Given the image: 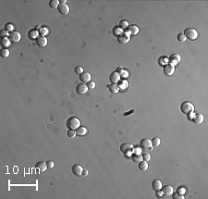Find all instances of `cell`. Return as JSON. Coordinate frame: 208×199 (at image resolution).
<instances>
[{
	"instance_id": "1",
	"label": "cell",
	"mask_w": 208,
	"mask_h": 199,
	"mask_svg": "<svg viewBox=\"0 0 208 199\" xmlns=\"http://www.w3.org/2000/svg\"><path fill=\"white\" fill-rule=\"evenodd\" d=\"M80 119L76 117H70L66 122V126L68 130H77L80 127Z\"/></svg>"
},
{
	"instance_id": "2",
	"label": "cell",
	"mask_w": 208,
	"mask_h": 199,
	"mask_svg": "<svg viewBox=\"0 0 208 199\" xmlns=\"http://www.w3.org/2000/svg\"><path fill=\"white\" fill-rule=\"evenodd\" d=\"M183 34L185 35L186 39H189V40H191V41H193V40H195L198 37V32L193 28L185 29Z\"/></svg>"
},
{
	"instance_id": "3",
	"label": "cell",
	"mask_w": 208,
	"mask_h": 199,
	"mask_svg": "<svg viewBox=\"0 0 208 199\" xmlns=\"http://www.w3.org/2000/svg\"><path fill=\"white\" fill-rule=\"evenodd\" d=\"M180 110L183 114H189L194 110V106L189 101H184L181 105H180Z\"/></svg>"
},
{
	"instance_id": "4",
	"label": "cell",
	"mask_w": 208,
	"mask_h": 199,
	"mask_svg": "<svg viewBox=\"0 0 208 199\" xmlns=\"http://www.w3.org/2000/svg\"><path fill=\"white\" fill-rule=\"evenodd\" d=\"M161 193H162L164 197H169L173 193V187L171 185H165L164 187L162 186L161 188Z\"/></svg>"
},
{
	"instance_id": "5",
	"label": "cell",
	"mask_w": 208,
	"mask_h": 199,
	"mask_svg": "<svg viewBox=\"0 0 208 199\" xmlns=\"http://www.w3.org/2000/svg\"><path fill=\"white\" fill-rule=\"evenodd\" d=\"M130 39H131V36H130V34L127 33V32H122L120 35L117 36V42H118L119 44H122V45L127 44L130 41Z\"/></svg>"
},
{
	"instance_id": "6",
	"label": "cell",
	"mask_w": 208,
	"mask_h": 199,
	"mask_svg": "<svg viewBox=\"0 0 208 199\" xmlns=\"http://www.w3.org/2000/svg\"><path fill=\"white\" fill-rule=\"evenodd\" d=\"M163 71L166 76H171L175 72V67L171 64H166L163 68Z\"/></svg>"
},
{
	"instance_id": "7",
	"label": "cell",
	"mask_w": 208,
	"mask_h": 199,
	"mask_svg": "<svg viewBox=\"0 0 208 199\" xmlns=\"http://www.w3.org/2000/svg\"><path fill=\"white\" fill-rule=\"evenodd\" d=\"M76 92L79 95H85L88 92V86L85 84H80L76 86Z\"/></svg>"
},
{
	"instance_id": "8",
	"label": "cell",
	"mask_w": 208,
	"mask_h": 199,
	"mask_svg": "<svg viewBox=\"0 0 208 199\" xmlns=\"http://www.w3.org/2000/svg\"><path fill=\"white\" fill-rule=\"evenodd\" d=\"M80 81L82 82V84H85V82H89L91 81V74L89 72H86V71H83L82 73L80 74V77H79Z\"/></svg>"
},
{
	"instance_id": "9",
	"label": "cell",
	"mask_w": 208,
	"mask_h": 199,
	"mask_svg": "<svg viewBox=\"0 0 208 199\" xmlns=\"http://www.w3.org/2000/svg\"><path fill=\"white\" fill-rule=\"evenodd\" d=\"M21 39V35L19 32H11L9 34V40L11 42L14 43H18L19 42Z\"/></svg>"
},
{
	"instance_id": "10",
	"label": "cell",
	"mask_w": 208,
	"mask_h": 199,
	"mask_svg": "<svg viewBox=\"0 0 208 199\" xmlns=\"http://www.w3.org/2000/svg\"><path fill=\"white\" fill-rule=\"evenodd\" d=\"M140 146L143 149H148V148H152V141L148 138L142 139L140 142Z\"/></svg>"
},
{
	"instance_id": "11",
	"label": "cell",
	"mask_w": 208,
	"mask_h": 199,
	"mask_svg": "<svg viewBox=\"0 0 208 199\" xmlns=\"http://www.w3.org/2000/svg\"><path fill=\"white\" fill-rule=\"evenodd\" d=\"M57 10L60 14L62 15H68L70 13V8L67 4H59L58 8H57Z\"/></svg>"
},
{
	"instance_id": "12",
	"label": "cell",
	"mask_w": 208,
	"mask_h": 199,
	"mask_svg": "<svg viewBox=\"0 0 208 199\" xmlns=\"http://www.w3.org/2000/svg\"><path fill=\"white\" fill-rule=\"evenodd\" d=\"M133 145L131 144H122L120 145V151L124 154H127L133 150Z\"/></svg>"
},
{
	"instance_id": "13",
	"label": "cell",
	"mask_w": 208,
	"mask_h": 199,
	"mask_svg": "<svg viewBox=\"0 0 208 199\" xmlns=\"http://www.w3.org/2000/svg\"><path fill=\"white\" fill-rule=\"evenodd\" d=\"M109 81L112 84H117L120 81V74H118L117 71H114L110 74L109 76Z\"/></svg>"
},
{
	"instance_id": "14",
	"label": "cell",
	"mask_w": 208,
	"mask_h": 199,
	"mask_svg": "<svg viewBox=\"0 0 208 199\" xmlns=\"http://www.w3.org/2000/svg\"><path fill=\"white\" fill-rule=\"evenodd\" d=\"M169 61H170V64L175 66V65L179 64L180 62V56L179 54H173L169 57Z\"/></svg>"
},
{
	"instance_id": "15",
	"label": "cell",
	"mask_w": 208,
	"mask_h": 199,
	"mask_svg": "<svg viewBox=\"0 0 208 199\" xmlns=\"http://www.w3.org/2000/svg\"><path fill=\"white\" fill-rule=\"evenodd\" d=\"M82 171H83V168L81 165H79V164H76V165H74L72 167V172L76 176H81L82 175Z\"/></svg>"
},
{
	"instance_id": "16",
	"label": "cell",
	"mask_w": 208,
	"mask_h": 199,
	"mask_svg": "<svg viewBox=\"0 0 208 199\" xmlns=\"http://www.w3.org/2000/svg\"><path fill=\"white\" fill-rule=\"evenodd\" d=\"M36 44L37 46H41V47H44L47 45V39L44 36H40L36 39Z\"/></svg>"
},
{
	"instance_id": "17",
	"label": "cell",
	"mask_w": 208,
	"mask_h": 199,
	"mask_svg": "<svg viewBox=\"0 0 208 199\" xmlns=\"http://www.w3.org/2000/svg\"><path fill=\"white\" fill-rule=\"evenodd\" d=\"M192 122H193V123H195V124H201L204 122V115L201 113L195 114L192 118Z\"/></svg>"
},
{
	"instance_id": "18",
	"label": "cell",
	"mask_w": 208,
	"mask_h": 199,
	"mask_svg": "<svg viewBox=\"0 0 208 199\" xmlns=\"http://www.w3.org/2000/svg\"><path fill=\"white\" fill-rule=\"evenodd\" d=\"M162 182H161L160 180H153V182H152V188L155 190V192L159 191L162 188Z\"/></svg>"
},
{
	"instance_id": "19",
	"label": "cell",
	"mask_w": 208,
	"mask_h": 199,
	"mask_svg": "<svg viewBox=\"0 0 208 199\" xmlns=\"http://www.w3.org/2000/svg\"><path fill=\"white\" fill-rule=\"evenodd\" d=\"M128 32H129L130 34H131V35H136V34H138L139 32V28L138 26H136V25H130L129 27H128Z\"/></svg>"
},
{
	"instance_id": "20",
	"label": "cell",
	"mask_w": 208,
	"mask_h": 199,
	"mask_svg": "<svg viewBox=\"0 0 208 199\" xmlns=\"http://www.w3.org/2000/svg\"><path fill=\"white\" fill-rule=\"evenodd\" d=\"M35 167L37 168V169H39V171H41V172H44V171H46V169H47V163H46L44 161H39L37 164L35 165Z\"/></svg>"
},
{
	"instance_id": "21",
	"label": "cell",
	"mask_w": 208,
	"mask_h": 199,
	"mask_svg": "<svg viewBox=\"0 0 208 199\" xmlns=\"http://www.w3.org/2000/svg\"><path fill=\"white\" fill-rule=\"evenodd\" d=\"M108 89L112 94H117L119 92V86L117 84H111L108 86Z\"/></svg>"
},
{
	"instance_id": "22",
	"label": "cell",
	"mask_w": 208,
	"mask_h": 199,
	"mask_svg": "<svg viewBox=\"0 0 208 199\" xmlns=\"http://www.w3.org/2000/svg\"><path fill=\"white\" fill-rule=\"evenodd\" d=\"M139 169L140 171H147V169H148V163H147V161H145V160H142L141 162H139Z\"/></svg>"
},
{
	"instance_id": "23",
	"label": "cell",
	"mask_w": 208,
	"mask_h": 199,
	"mask_svg": "<svg viewBox=\"0 0 208 199\" xmlns=\"http://www.w3.org/2000/svg\"><path fill=\"white\" fill-rule=\"evenodd\" d=\"M76 133L79 136H83V135H85L87 133V129L85 127H83V126H81V127H79L76 130Z\"/></svg>"
},
{
	"instance_id": "24",
	"label": "cell",
	"mask_w": 208,
	"mask_h": 199,
	"mask_svg": "<svg viewBox=\"0 0 208 199\" xmlns=\"http://www.w3.org/2000/svg\"><path fill=\"white\" fill-rule=\"evenodd\" d=\"M131 159H132L135 163H139V162H141L142 160H143V159H142V156L140 155V154H136V153H134L131 156Z\"/></svg>"
},
{
	"instance_id": "25",
	"label": "cell",
	"mask_w": 208,
	"mask_h": 199,
	"mask_svg": "<svg viewBox=\"0 0 208 199\" xmlns=\"http://www.w3.org/2000/svg\"><path fill=\"white\" fill-rule=\"evenodd\" d=\"M10 42H11V41H10L8 37H4V38H2L1 45H2V46H4V47H8V46H10Z\"/></svg>"
},
{
	"instance_id": "26",
	"label": "cell",
	"mask_w": 208,
	"mask_h": 199,
	"mask_svg": "<svg viewBox=\"0 0 208 199\" xmlns=\"http://www.w3.org/2000/svg\"><path fill=\"white\" fill-rule=\"evenodd\" d=\"M38 34H39V32L36 30H32L29 32V38H31V39H35L36 38V39H37Z\"/></svg>"
},
{
	"instance_id": "27",
	"label": "cell",
	"mask_w": 208,
	"mask_h": 199,
	"mask_svg": "<svg viewBox=\"0 0 208 199\" xmlns=\"http://www.w3.org/2000/svg\"><path fill=\"white\" fill-rule=\"evenodd\" d=\"M49 6L52 8H57L59 6V1L58 0H51L49 2Z\"/></svg>"
},
{
	"instance_id": "28",
	"label": "cell",
	"mask_w": 208,
	"mask_h": 199,
	"mask_svg": "<svg viewBox=\"0 0 208 199\" xmlns=\"http://www.w3.org/2000/svg\"><path fill=\"white\" fill-rule=\"evenodd\" d=\"M160 139L158 138V137H155V138L152 140V146L153 147H157V146L160 144Z\"/></svg>"
},
{
	"instance_id": "29",
	"label": "cell",
	"mask_w": 208,
	"mask_h": 199,
	"mask_svg": "<svg viewBox=\"0 0 208 199\" xmlns=\"http://www.w3.org/2000/svg\"><path fill=\"white\" fill-rule=\"evenodd\" d=\"M9 56V50L7 48H3L1 50V57H8Z\"/></svg>"
},
{
	"instance_id": "30",
	"label": "cell",
	"mask_w": 208,
	"mask_h": 199,
	"mask_svg": "<svg viewBox=\"0 0 208 199\" xmlns=\"http://www.w3.org/2000/svg\"><path fill=\"white\" fill-rule=\"evenodd\" d=\"M172 195H173L172 197L174 199H184L183 195H182V193H179V192H177V193H173Z\"/></svg>"
},
{
	"instance_id": "31",
	"label": "cell",
	"mask_w": 208,
	"mask_h": 199,
	"mask_svg": "<svg viewBox=\"0 0 208 199\" xmlns=\"http://www.w3.org/2000/svg\"><path fill=\"white\" fill-rule=\"evenodd\" d=\"M119 26H120L121 29H126L129 27V23H128L127 21H121L119 22Z\"/></svg>"
},
{
	"instance_id": "32",
	"label": "cell",
	"mask_w": 208,
	"mask_h": 199,
	"mask_svg": "<svg viewBox=\"0 0 208 199\" xmlns=\"http://www.w3.org/2000/svg\"><path fill=\"white\" fill-rule=\"evenodd\" d=\"M76 135H77V133H76V131H74V130H68V136L70 138H74Z\"/></svg>"
},
{
	"instance_id": "33",
	"label": "cell",
	"mask_w": 208,
	"mask_h": 199,
	"mask_svg": "<svg viewBox=\"0 0 208 199\" xmlns=\"http://www.w3.org/2000/svg\"><path fill=\"white\" fill-rule=\"evenodd\" d=\"M14 29V26L12 23H7L6 25H5V30L8 31V32H10V31H12Z\"/></svg>"
},
{
	"instance_id": "34",
	"label": "cell",
	"mask_w": 208,
	"mask_h": 199,
	"mask_svg": "<svg viewBox=\"0 0 208 199\" xmlns=\"http://www.w3.org/2000/svg\"><path fill=\"white\" fill-rule=\"evenodd\" d=\"M177 38H178V40L180 41V42H185L186 41V37H185V35H184L183 33H180L179 34L178 36H177Z\"/></svg>"
},
{
	"instance_id": "35",
	"label": "cell",
	"mask_w": 208,
	"mask_h": 199,
	"mask_svg": "<svg viewBox=\"0 0 208 199\" xmlns=\"http://www.w3.org/2000/svg\"><path fill=\"white\" fill-rule=\"evenodd\" d=\"M87 86H88V89H95V82H92V81H90L89 82H87Z\"/></svg>"
},
{
	"instance_id": "36",
	"label": "cell",
	"mask_w": 208,
	"mask_h": 199,
	"mask_svg": "<svg viewBox=\"0 0 208 199\" xmlns=\"http://www.w3.org/2000/svg\"><path fill=\"white\" fill-rule=\"evenodd\" d=\"M142 159H143V160H145V161H149L150 159H151V156H150L149 154H147V153L143 154V155H142Z\"/></svg>"
},
{
	"instance_id": "37",
	"label": "cell",
	"mask_w": 208,
	"mask_h": 199,
	"mask_svg": "<svg viewBox=\"0 0 208 199\" xmlns=\"http://www.w3.org/2000/svg\"><path fill=\"white\" fill-rule=\"evenodd\" d=\"M83 72V69H82V67H76L75 68V73H77V74H81V73H82Z\"/></svg>"
},
{
	"instance_id": "38",
	"label": "cell",
	"mask_w": 208,
	"mask_h": 199,
	"mask_svg": "<svg viewBox=\"0 0 208 199\" xmlns=\"http://www.w3.org/2000/svg\"><path fill=\"white\" fill-rule=\"evenodd\" d=\"M121 32H122V31H121V28H116L115 30H114V33H115L116 35H117V36L120 35V34L122 33Z\"/></svg>"
},
{
	"instance_id": "39",
	"label": "cell",
	"mask_w": 208,
	"mask_h": 199,
	"mask_svg": "<svg viewBox=\"0 0 208 199\" xmlns=\"http://www.w3.org/2000/svg\"><path fill=\"white\" fill-rule=\"evenodd\" d=\"M9 34L10 33H8V31H6V30H2V31H1V36H2L3 38L6 37V36H9Z\"/></svg>"
},
{
	"instance_id": "40",
	"label": "cell",
	"mask_w": 208,
	"mask_h": 199,
	"mask_svg": "<svg viewBox=\"0 0 208 199\" xmlns=\"http://www.w3.org/2000/svg\"><path fill=\"white\" fill-rule=\"evenodd\" d=\"M46 163H47V167L49 168V169H53V168H54V162L53 161L49 160V161H47Z\"/></svg>"
},
{
	"instance_id": "41",
	"label": "cell",
	"mask_w": 208,
	"mask_h": 199,
	"mask_svg": "<svg viewBox=\"0 0 208 199\" xmlns=\"http://www.w3.org/2000/svg\"><path fill=\"white\" fill-rule=\"evenodd\" d=\"M122 89H125V88H127L128 87V85H129V84H128V82L127 81H122Z\"/></svg>"
},
{
	"instance_id": "42",
	"label": "cell",
	"mask_w": 208,
	"mask_h": 199,
	"mask_svg": "<svg viewBox=\"0 0 208 199\" xmlns=\"http://www.w3.org/2000/svg\"><path fill=\"white\" fill-rule=\"evenodd\" d=\"M122 71H123V69L121 68V67H119V68H117V72L118 74H120V73H122Z\"/></svg>"
},
{
	"instance_id": "43",
	"label": "cell",
	"mask_w": 208,
	"mask_h": 199,
	"mask_svg": "<svg viewBox=\"0 0 208 199\" xmlns=\"http://www.w3.org/2000/svg\"><path fill=\"white\" fill-rule=\"evenodd\" d=\"M87 175H88V171H87V169H83L82 176H87Z\"/></svg>"
},
{
	"instance_id": "44",
	"label": "cell",
	"mask_w": 208,
	"mask_h": 199,
	"mask_svg": "<svg viewBox=\"0 0 208 199\" xmlns=\"http://www.w3.org/2000/svg\"><path fill=\"white\" fill-rule=\"evenodd\" d=\"M122 73H123L122 75L124 76V77H126V76H128V72H126V71H125V70H123V71H122Z\"/></svg>"
},
{
	"instance_id": "45",
	"label": "cell",
	"mask_w": 208,
	"mask_h": 199,
	"mask_svg": "<svg viewBox=\"0 0 208 199\" xmlns=\"http://www.w3.org/2000/svg\"><path fill=\"white\" fill-rule=\"evenodd\" d=\"M180 189H181V190H180V193H183L184 190H183V188H180Z\"/></svg>"
}]
</instances>
